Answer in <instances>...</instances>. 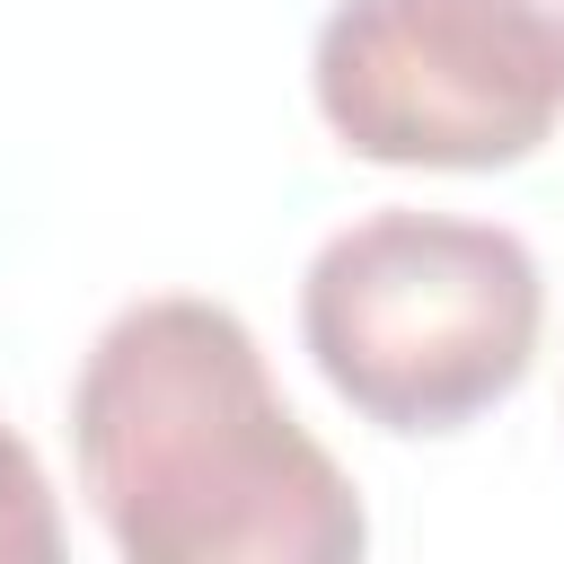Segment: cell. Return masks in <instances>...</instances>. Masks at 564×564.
Masks as SVG:
<instances>
[{
    "mask_svg": "<svg viewBox=\"0 0 564 564\" xmlns=\"http://www.w3.org/2000/svg\"><path fill=\"white\" fill-rule=\"evenodd\" d=\"M70 449L132 564H344L370 546L352 476L300 432L220 300H132L79 361Z\"/></svg>",
    "mask_w": 564,
    "mask_h": 564,
    "instance_id": "1",
    "label": "cell"
},
{
    "mask_svg": "<svg viewBox=\"0 0 564 564\" xmlns=\"http://www.w3.org/2000/svg\"><path fill=\"white\" fill-rule=\"evenodd\" d=\"M546 326L538 256L494 220L370 212L308 256L300 344L379 432H458L494 414Z\"/></svg>",
    "mask_w": 564,
    "mask_h": 564,
    "instance_id": "2",
    "label": "cell"
},
{
    "mask_svg": "<svg viewBox=\"0 0 564 564\" xmlns=\"http://www.w3.org/2000/svg\"><path fill=\"white\" fill-rule=\"evenodd\" d=\"M62 555V511L35 467V449L0 423V564H53Z\"/></svg>",
    "mask_w": 564,
    "mask_h": 564,
    "instance_id": "4",
    "label": "cell"
},
{
    "mask_svg": "<svg viewBox=\"0 0 564 564\" xmlns=\"http://www.w3.org/2000/svg\"><path fill=\"white\" fill-rule=\"evenodd\" d=\"M317 115L379 167H520L564 123V0H335Z\"/></svg>",
    "mask_w": 564,
    "mask_h": 564,
    "instance_id": "3",
    "label": "cell"
}]
</instances>
